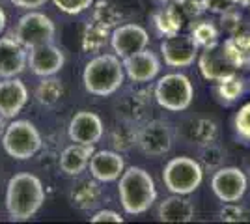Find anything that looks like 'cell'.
Segmentation results:
<instances>
[{
  "mask_svg": "<svg viewBox=\"0 0 250 224\" xmlns=\"http://www.w3.org/2000/svg\"><path fill=\"white\" fill-rule=\"evenodd\" d=\"M190 36L194 38L196 45L202 47V49L219 43V30L215 28L213 22H208V21L196 22V24L192 26V30H190Z\"/></svg>",
  "mask_w": 250,
  "mask_h": 224,
  "instance_id": "obj_32",
  "label": "cell"
},
{
  "mask_svg": "<svg viewBox=\"0 0 250 224\" xmlns=\"http://www.w3.org/2000/svg\"><path fill=\"white\" fill-rule=\"evenodd\" d=\"M101 196H103V191L99 187L97 180H79L71 187L69 191V202L73 207L81 209V211H90V209H95L99 202H101Z\"/></svg>",
  "mask_w": 250,
  "mask_h": 224,
  "instance_id": "obj_21",
  "label": "cell"
},
{
  "mask_svg": "<svg viewBox=\"0 0 250 224\" xmlns=\"http://www.w3.org/2000/svg\"><path fill=\"white\" fill-rule=\"evenodd\" d=\"M90 223H124V217H120V213H116L112 209H101V211H97V213L90 219Z\"/></svg>",
  "mask_w": 250,
  "mask_h": 224,
  "instance_id": "obj_38",
  "label": "cell"
},
{
  "mask_svg": "<svg viewBox=\"0 0 250 224\" xmlns=\"http://www.w3.org/2000/svg\"><path fill=\"white\" fill-rule=\"evenodd\" d=\"M174 6L181 13V17H198L202 11H206V0H176Z\"/></svg>",
  "mask_w": 250,
  "mask_h": 224,
  "instance_id": "obj_35",
  "label": "cell"
},
{
  "mask_svg": "<svg viewBox=\"0 0 250 224\" xmlns=\"http://www.w3.org/2000/svg\"><path fill=\"white\" fill-rule=\"evenodd\" d=\"M28 101V88L22 81L11 77L0 81V114L11 120L21 112Z\"/></svg>",
  "mask_w": 250,
  "mask_h": 224,
  "instance_id": "obj_17",
  "label": "cell"
},
{
  "mask_svg": "<svg viewBox=\"0 0 250 224\" xmlns=\"http://www.w3.org/2000/svg\"><path fill=\"white\" fill-rule=\"evenodd\" d=\"M122 64H124L125 75L138 84L151 82L153 79H157V75L161 71V62H159L157 54L151 53L147 47L127 56V58H122Z\"/></svg>",
  "mask_w": 250,
  "mask_h": 224,
  "instance_id": "obj_15",
  "label": "cell"
},
{
  "mask_svg": "<svg viewBox=\"0 0 250 224\" xmlns=\"http://www.w3.org/2000/svg\"><path fill=\"white\" fill-rule=\"evenodd\" d=\"M104 125L103 120L97 116L95 112L90 110H81L77 112L67 127V135L71 142L77 144H86V146H95L99 140L103 139Z\"/></svg>",
  "mask_w": 250,
  "mask_h": 224,
  "instance_id": "obj_14",
  "label": "cell"
},
{
  "mask_svg": "<svg viewBox=\"0 0 250 224\" xmlns=\"http://www.w3.org/2000/svg\"><path fill=\"white\" fill-rule=\"evenodd\" d=\"M4 28H6V13L0 8V34L4 32Z\"/></svg>",
  "mask_w": 250,
  "mask_h": 224,
  "instance_id": "obj_42",
  "label": "cell"
},
{
  "mask_svg": "<svg viewBox=\"0 0 250 224\" xmlns=\"http://www.w3.org/2000/svg\"><path fill=\"white\" fill-rule=\"evenodd\" d=\"M149 45V34L144 26L127 22V24H118L110 32V47L116 56L127 58L131 54L146 49Z\"/></svg>",
  "mask_w": 250,
  "mask_h": 224,
  "instance_id": "obj_11",
  "label": "cell"
},
{
  "mask_svg": "<svg viewBox=\"0 0 250 224\" xmlns=\"http://www.w3.org/2000/svg\"><path fill=\"white\" fill-rule=\"evenodd\" d=\"M247 176L235 166H220L211 178V189L220 202H239L247 192Z\"/></svg>",
  "mask_w": 250,
  "mask_h": 224,
  "instance_id": "obj_10",
  "label": "cell"
},
{
  "mask_svg": "<svg viewBox=\"0 0 250 224\" xmlns=\"http://www.w3.org/2000/svg\"><path fill=\"white\" fill-rule=\"evenodd\" d=\"M52 4L67 15H79L88 8H92L94 0H52Z\"/></svg>",
  "mask_w": 250,
  "mask_h": 224,
  "instance_id": "obj_34",
  "label": "cell"
},
{
  "mask_svg": "<svg viewBox=\"0 0 250 224\" xmlns=\"http://www.w3.org/2000/svg\"><path fill=\"white\" fill-rule=\"evenodd\" d=\"M224 161H226V149H222L219 144L215 142H209L200 146V164L202 168H208V170H219L220 166H224Z\"/></svg>",
  "mask_w": 250,
  "mask_h": 224,
  "instance_id": "obj_30",
  "label": "cell"
},
{
  "mask_svg": "<svg viewBox=\"0 0 250 224\" xmlns=\"http://www.w3.org/2000/svg\"><path fill=\"white\" fill-rule=\"evenodd\" d=\"M237 6V0H206V10L213 13H224Z\"/></svg>",
  "mask_w": 250,
  "mask_h": 224,
  "instance_id": "obj_39",
  "label": "cell"
},
{
  "mask_svg": "<svg viewBox=\"0 0 250 224\" xmlns=\"http://www.w3.org/2000/svg\"><path fill=\"white\" fill-rule=\"evenodd\" d=\"M243 90H245V82L235 73L231 75V77H226V79L219 81V84H217V96L224 103H233V101H237L243 96Z\"/></svg>",
  "mask_w": 250,
  "mask_h": 224,
  "instance_id": "obj_31",
  "label": "cell"
},
{
  "mask_svg": "<svg viewBox=\"0 0 250 224\" xmlns=\"http://www.w3.org/2000/svg\"><path fill=\"white\" fill-rule=\"evenodd\" d=\"M26 49L15 38H0V77L11 79L24 71L26 67Z\"/></svg>",
  "mask_w": 250,
  "mask_h": 224,
  "instance_id": "obj_18",
  "label": "cell"
},
{
  "mask_svg": "<svg viewBox=\"0 0 250 224\" xmlns=\"http://www.w3.org/2000/svg\"><path fill=\"white\" fill-rule=\"evenodd\" d=\"M198 45L190 34H174L161 41V54L168 67H188L198 58Z\"/></svg>",
  "mask_w": 250,
  "mask_h": 224,
  "instance_id": "obj_9",
  "label": "cell"
},
{
  "mask_svg": "<svg viewBox=\"0 0 250 224\" xmlns=\"http://www.w3.org/2000/svg\"><path fill=\"white\" fill-rule=\"evenodd\" d=\"M63 96L62 81L56 79L54 75L51 77H43V81L36 88V101L42 107H54Z\"/></svg>",
  "mask_w": 250,
  "mask_h": 224,
  "instance_id": "obj_25",
  "label": "cell"
},
{
  "mask_svg": "<svg viewBox=\"0 0 250 224\" xmlns=\"http://www.w3.org/2000/svg\"><path fill=\"white\" fill-rule=\"evenodd\" d=\"M94 153V146H86V144H77L73 142L71 146L62 151L60 155V170L67 176H79L88 168L90 157Z\"/></svg>",
  "mask_w": 250,
  "mask_h": 224,
  "instance_id": "obj_22",
  "label": "cell"
},
{
  "mask_svg": "<svg viewBox=\"0 0 250 224\" xmlns=\"http://www.w3.org/2000/svg\"><path fill=\"white\" fill-rule=\"evenodd\" d=\"M198 67L202 77L206 81H211V82H219L222 79L237 73V67L228 60L222 43H215L211 47H206L200 53Z\"/></svg>",
  "mask_w": 250,
  "mask_h": 224,
  "instance_id": "obj_13",
  "label": "cell"
},
{
  "mask_svg": "<svg viewBox=\"0 0 250 224\" xmlns=\"http://www.w3.org/2000/svg\"><path fill=\"white\" fill-rule=\"evenodd\" d=\"M136 131L138 125L136 123H129V122H122L118 123L112 131H110V144L116 151H129L136 146Z\"/></svg>",
  "mask_w": 250,
  "mask_h": 224,
  "instance_id": "obj_27",
  "label": "cell"
},
{
  "mask_svg": "<svg viewBox=\"0 0 250 224\" xmlns=\"http://www.w3.org/2000/svg\"><path fill=\"white\" fill-rule=\"evenodd\" d=\"M120 202L124 205L125 213L142 215L153 205L157 200L155 182L151 174L140 166H129L120 176L118 183Z\"/></svg>",
  "mask_w": 250,
  "mask_h": 224,
  "instance_id": "obj_3",
  "label": "cell"
},
{
  "mask_svg": "<svg viewBox=\"0 0 250 224\" xmlns=\"http://www.w3.org/2000/svg\"><path fill=\"white\" fill-rule=\"evenodd\" d=\"M220 219L224 223H239L247 219V211L237 202H226V205L220 211Z\"/></svg>",
  "mask_w": 250,
  "mask_h": 224,
  "instance_id": "obj_37",
  "label": "cell"
},
{
  "mask_svg": "<svg viewBox=\"0 0 250 224\" xmlns=\"http://www.w3.org/2000/svg\"><path fill=\"white\" fill-rule=\"evenodd\" d=\"M219 137V127L213 120L208 118H198L196 122H192V127H190V135L188 139L192 142H196L198 146L209 144V142H215Z\"/></svg>",
  "mask_w": 250,
  "mask_h": 224,
  "instance_id": "obj_28",
  "label": "cell"
},
{
  "mask_svg": "<svg viewBox=\"0 0 250 224\" xmlns=\"http://www.w3.org/2000/svg\"><path fill=\"white\" fill-rule=\"evenodd\" d=\"M6 127H8V123H6V118L0 114V140H2L4 133H6Z\"/></svg>",
  "mask_w": 250,
  "mask_h": 224,
  "instance_id": "obj_41",
  "label": "cell"
},
{
  "mask_svg": "<svg viewBox=\"0 0 250 224\" xmlns=\"http://www.w3.org/2000/svg\"><path fill=\"white\" fill-rule=\"evenodd\" d=\"M153 22H155L157 30L161 36H174L181 30V26H183V17H181V13L177 11V8L172 4V6H165L163 10H159L153 15Z\"/></svg>",
  "mask_w": 250,
  "mask_h": 224,
  "instance_id": "obj_24",
  "label": "cell"
},
{
  "mask_svg": "<svg viewBox=\"0 0 250 224\" xmlns=\"http://www.w3.org/2000/svg\"><path fill=\"white\" fill-rule=\"evenodd\" d=\"M233 127L241 140L250 142V101L239 108V112L233 118Z\"/></svg>",
  "mask_w": 250,
  "mask_h": 224,
  "instance_id": "obj_33",
  "label": "cell"
},
{
  "mask_svg": "<svg viewBox=\"0 0 250 224\" xmlns=\"http://www.w3.org/2000/svg\"><path fill=\"white\" fill-rule=\"evenodd\" d=\"M92 19H94L95 22L106 26V28H116V26L120 24V21H122V11H120V8H118L116 4H112V2H108V0H99V2L95 4Z\"/></svg>",
  "mask_w": 250,
  "mask_h": 224,
  "instance_id": "obj_29",
  "label": "cell"
},
{
  "mask_svg": "<svg viewBox=\"0 0 250 224\" xmlns=\"http://www.w3.org/2000/svg\"><path fill=\"white\" fill-rule=\"evenodd\" d=\"M249 172H250V170H249Z\"/></svg>",
  "mask_w": 250,
  "mask_h": 224,
  "instance_id": "obj_43",
  "label": "cell"
},
{
  "mask_svg": "<svg viewBox=\"0 0 250 224\" xmlns=\"http://www.w3.org/2000/svg\"><path fill=\"white\" fill-rule=\"evenodd\" d=\"M220 24H222V30H226L229 36L237 34L241 28V13L235 8L220 13Z\"/></svg>",
  "mask_w": 250,
  "mask_h": 224,
  "instance_id": "obj_36",
  "label": "cell"
},
{
  "mask_svg": "<svg viewBox=\"0 0 250 224\" xmlns=\"http://www.w3.org/2000/svg\"><path fill=\"white\" fill-rule=\"evenodd\" d=\"M42 135L38 127L28 120H15L8 123L2 137V146L6 153L15 161L32 159L42 149Z\"/></svg>",
  "mask_w": 250,
  "mask_h": 224,
  "instance_id": "obj_4",
  "label": "cell"
},
{
  "mask_svg": "<svg viewBox=\"0 0 250 224\" xmlns=\"http://www.w3.org/2000/svg\"><path fill=\"white\" fill-rule=\"evenodd\" d=\"M45 189L38 176L22 172L15 174L6 189V209L11 221H28L42 209Z\"/></svg>",
  "mask_w": 250,
  "mask_h": 224,
  "instance_id": "obj_1",
  "label": "cell"
},
{
  "mask_svg": "<svg viewBox=\"0 0 250 224\" xmlns=\"http://www.w3.org/2000/svg\"><path fill=\"white\" fill-rule=\"evenodd\" d=\"M56 26L42 11L30 10L26 15H22L17 26H15V40L21 43L22 47L28 51L30 47L42 45V43L54 41Z\"/></svg>",
  "mask_w": 250,
  "mask_h": 224,
  "instance_id": "obj_7",
  "label": "cell"
},
{
  "mask_svg": "<svg viewBox=\"0 0 250 224\" xmlns=\"http://www.w3.org/2000/svg\"><path fill=\"white\" fill-rule=\"evenodd\" d=\"M15 8H21V10H36V8H42L45 6L47 0H10Z\"/></svg>",
  "mask_w": 250,
  "mask_h": 224,
  "instance_id": "obj_40",
  "label": "cell"
},
{
  "mask_svg": "<svg viewBox=\"0 0 250 224\" xmlns=\"http://www.w3.org/2000/svg\"><path fill=\"white\" fill-rule=\"evenodd\" d=\"M155 101L159 107L170 112H181L187 110L194 97V88L183 73H168L161 77L155 84Z\"/></svg>",
  "mask_w": 250,
  "mask_h": 224,
  "instance_id": "obj_6",
  "label": "cell"
},
{
  "mask_svg": "<svg viewBox=\"0 0 250 224\" xmlns=\"http://www.w3.org/2000/svg\"><path fill=\"white\" fill-rule=\"evenodd\" d=\"M26 64H28L34 75L51 77V75H56L63 67L65 56H63L60 47H56L52 41H49L30 47L28 56H26Z\"/></svg>",
  "mask_w": 250,
  "mask_h": 224,
  "instance_id": "obj_12",
  "label": "cell"
},
{
  "mask_svg": "<svg viewBox=\"0 0 250 224\" xmlns=\"http://www.w3.org/2000/svg\"><path fill=\"white\" fill-rule=\"evenodd\" d=\"M90 174L101 183H110L120 180L125 170V161L120 151L116 149H99L90 157Z\"/></svg>",
  "mask_w": 250,
  "mask_h": 224,
  "instance_id": "obj_16",
  "label": "cell"
},
{
  "mask_svg": "<svg viewBox=\"0 0 250 224\" xmlns=\"http://www.w3.org/2000/svg\"><path fill=\"white\" fill-rule=\"evenodd\" d=\"M136 146L149 157L165 155L172 148V131L163 120L144 122L136 131Z\"/></svg>",
  "mask_w": 250,
  "mask_h": 224,
  "instance_id": "obj_8",
  "label": "cell"
},
{
  "mask_svg": "<svg viewBox=\"0 0 250 224\" xmlns=\"http://www.w3.org/2000/svg\"><path fill=\"white\" fill-rule=\"evenodd\" d=\"M151 107L146 92H135V94H127L118 103H116V116L120 122H129V123H140L147 110Z\"/></svg>",
  "mask_w": 250,
  "mask_h": 224,
  "instance_id": "obj_20",
  "label": "cell"
},
{
  "mask_svg": "<svg viewBox=\"0 0 250 224\" xmlns=\"http://www.w3.org/2000/svg\"><path fill=\"white\" fill-rule=\"evenodd\" d=\"M125 79L122 58L116 54L104 53L94 56L83 73V82L88 94L97 97H108L116 94Z\"/></svg>",
  "mask_w": 250,
  "mask_h": 224,
  "instance_id": "obj_2",
  "label": "cell"
},
{
  "mask_svg": "<svg viewBox=\"0 0 250 224\" xmlns=\"http://www.w3.org/2000/svg\"><path fill=\"white\" fill-rule=\"evenodd\" d=\"M110 40V28H106L103 24L95 22L94 19L88 21V24L84 26L83 32V47L84 51L90 53H97L104 47V43Z\"/></svg>",
  "mask_w": 250,
  "mask_h": 224,
  "instance_id": "obj_26",
  "label": "cell"
},
{
  "mask_svg": "<svg viewBox=\"0 0 250 224\" xmlns=\"http://www.w3.org/2000/svg\"><path fill=\"white\" fill-rule=\"evenodd\" d=\"M157 219L161 223H190L194 219V205L185 194H172L159 204Z\"/></svg>",
  "mask_w": 250,
  "mask_h": 224,
  "instance_id": "obj_19",
  "label": "cell"
},
{
  "mask_svg": "<svg viewBox=\"0 0 250 224\" xmlns=\"http://www.w3.org/2000/svg\"><path fill=\"white\" fill-rule=\"evenodd\" d=\"M204 180V168L196 159L176 157L168 161L163 170L165 187L172 194H190L198 189Z\"/></svg>",
  "mask_w": 250,
  "mask_h": 224,
  "instance_id": "obj_5",
  "label": "cell"
},
{
  "mask_svg": "<svg viewBox=\"0 0 250 224\" xmlns=\"http://www.w3.org/2000/svg\"><path fill=\"white\" fill-rule=\"evenodd\" d=\"M228 60L237 69L250 65V32H237L222 43Z\"/></svg>",
  "mask_w": 250,
  "mask_h": 224,
  "instance_id": "obj_23",
  "label": "cell"
}]
</instances>
